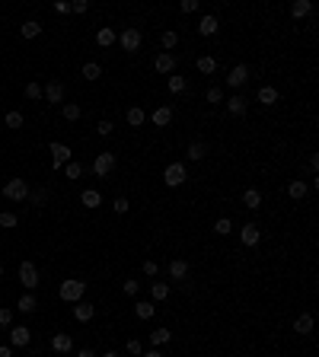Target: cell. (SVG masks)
<instances>
[{"label":"cell","mask_w":319,"mask_h":357,"mask_svg":"<svg viewBox=\"0 0 319 357\" xmlns=\"http://www.w3.org/2000/svg\"><path fill=\"white\" fill-rule=\"evenodd\" d=\"M214 67H217V61H214L211 55H201V58H198V70H201V73H214Z\"/></svg>","instance_id":"f1b7e54d"},{"label":"cell","mask_w":319,"mask_h":357,"mask_svg":"<svg viewBox=\"0 0 319 357\" xmlns=\"http://www.w3.org/2000/svg\"><path fill=\"white\" fill-rule=\"evenodd\" d=\"M71 10H73V13H86V10H90V3H86V0H73Z\"/></svg>","instance_id":"c3c4849f"},{"label":"cell","mask_w":319,"mask_h":357,"mask_svg":"<svg viewBox=\"0 0 319 357\" xmlns=\"http://www.w3.org/2000/svg\"><path fill=\"white\" fill-rule=\"evenodd\" d=\"M205 153H208L205 144H192V147H188V160H195V163H198V160H205Z\"/></svg>","instance_id":"1f68e13d"},{"label":"cell","mask_w":319,"mask_h":357,"mask_svg":"<svg viewBox=\"0 0 319 357\" xmlns=\"http://www.w3.org/2000/svg\"><path fill=\"white\" fill-rule=\"evenodd\" d=\"M287 195H290L294 201H303V198H307V182H303V179H294V182L287 185Z\"/></svg>","instance_id":"d6986e66"},{"label":"cell","mask_w":319,"mask_h":357,"mask_svg":"<svg viewBox=\"0 0 319 357\" xmlns=\"http://www.w3.org/2000/svg\"><path fill=\"white\" fill-rule=\"evenodd\" d=\"M310 13H313V3H310V0H294V3H290V16L303 19V16H310Z\"/></svg>","instance_id":"e0dca14e"},{"label":"cell","mask_w":319,"mask_h":357,"mask_svg":"<svg viewBox=\"0 0 319 357\" xmlns=\"http://www.w3.org/2000/svg\"><path fill=\"white\" fill-rule=\"evenodd\" d=\"M103 357H121V354H118V351H106Z\"/></svg>","instance_id":"6f0895ef"},{"label":"cell","mask_w":319,"mask_h":357,"mask_svg":"<svg viewBox=\"0 0 319 357\" xmlns=\"http://www.w3.org/2000/svg\"><path fill=\"white\" fill-rule=\"evenodd\" d=\"M205 99H208V102H220V99H223V90H220V86H211V90L205 93Z\"/></svg>","instance_id":"b9f144b4"},{"label":"cell","mask_w":319,"mask_h":357,"mask_svg":"<svg viewBox=\"0 0 319 357\" xmlns=\"http://www.w3.org/2000/svg\"><path fill=\"white\" fill-rule=\"evenodd\" d=\"M3 195H6L10 201H26L29 188H26V182H23V179H10V182L3 185Z\"/></svg>","instance_id":"277c9868"},{"label":"cell","mask_w":319,"mask_h":357,"mask_svg":"<svg viewBox=\"0 0 319 357\" xmlns=\"http://www.w3.org/2000/svg\"><path fill=\"white\" fill-rule=\"evenodd\" d=\"M19 284L23 287H38V271H35V265H32V261H23V265H19Z\"/></svg>","instance_id":"5b68a950"},{"label":"cell","mask_w":319,"mask_h":357,"mask_svg":"<svg viewBox=\"0 0 319 357\" xmlns=\"http://www.w3.org/2000/svg\"><path fill=\"white\" fill-rule=\"evenodd\" d=\"M77 357H96V354H93V351H90V348H83V351H80Z\"/></svg>","instance_id":"db71d44e"},{"label":"cell","mask_w":319,"mask_h":357,"mask_svg":"<svg viewBox=\"0 0 319 357\" xmlns=\"http://www.w3.org/2000/svg\"><path fill=\"white\" fill-rule=\"evenodd\" d=\"M185 77H176V73H173V77H169V93H185Z\"/></svg>","instance_id":"836d02e7"},{"label":"cell","mask_w":319,"mask_h":357,"mask_svg":"<svg viewBox=\"0 0 319 357\" xmlns=\"http://www.w3.org/2000/svg\"><path fill=\"white\" fill-rule=\"evenodd\" d=\"M176 45H179V35H176L173 29L163 32V48H176Z\"/></svg>","instance_id":"f35d334b"},{"label":"cell","mask_w":319,"mask_h":357,"mask_svg":"<svg viewBox=\"0 0 319 357\" xmlns=\"http://www.w3.org/2000/svg\"><path fill=\"white\" fill-rule=\"evenodd\" d=\"M144 274L153 278V274H157V261H144Z\"/></svg>","instance_id":"816d5d0a"},{"label":"cell","mask_w":319,"mask_h":357,"mask_svg":"<svg viewBox=\"0 0 319 357\" xmlns=\"http://www.w3.org/2000/svg\"><path fill=\"white\" fill-rule=\"evenodd\" d=\"M246 80H249V67L246 64H236L233 70H230V77H227V86H233V90H236V86H243Z\"/></svg>","instance_id":"30bf717a"},{"label":"cell","mask_w":319,"mask_h":357,"mask_svg":"<svg viewBox=\"0 0 319 357\" xmlns=\"http://www.w3.org/2000/svg\"><path fill=\"white\" fill-rule=\"evenodd\" d=\"M138 287H141L138 281H125V284H121V291H125L128 297H134V293H138Z\"/></svg>","instance_id":"bcb514c9"},{"label":"cell","mask_w":319,"mask_h":357,"mask_svg":"<svg viewBox=\"0 0 319 357\" xmlns=\"http://www.w3.org/2000/svg\"><path fill=\"white\" fill-rule=\"evenodd\" d=\"M198 10V0H182V13H195Z\"/></svg>","instance_id":"f907efd6"},{"label":"cell","mask_w":319,"mask_h":357,"mask_svg":"<svg viewBox=\"0 0 319 357\" xmlns=\"http://www.w3.org/2000/svg\"><path fill=\"white\" fill-rule=\"evenodd\" d=\"M227 109H230V115H243V112H246V99H243V96H230L227 99Z\"/></svg>","instance_id":"d4e9b609"},{"label":"cell","mask_w":319,"mask_h":357,"mask_svg":"<svg viewBox=\"0 0 319 357\" xmlns=\"http://www.w3.org/2000/svg\"><path fill=\"white\" fill-rule=\"evenodd\" d=\"M112 131H115V125H112V121H99V125H96V134H103V137H108Z\"/></svg>","instance_id":"f6af8a7d"},{"label":"cell","mask_w":319,"mask_h":357,"mask_svg":"<svg viewBox=\"0 0 319 357\" xmlns=\"http://www.w3.org/2000/svg\"><path fill=\"white\" fill-rule=\"evenodd\" d=\"M61 300H67V303H80L83 300V293H86V284L83 281H61Z\"/></svg>","instance_id":"6da1fadb"},{"label":"cell","mask_w":319,"mask_h":357,"mask_svg":"<svg viewBox=\"0 0 319 357\" xmlns=\"http://www.w3.org/2000/svg\"><path fill=\"white\" fill-rule=\"evenodd\" d=\"M51 348H54V354H67V351L73 348V338H71L67 332H58V335L51 338Z\"/></svg>","instance_id":"7c38bea8"},{"label":"cell","mask_w":319,"mask_h":357,"mask_svg":"<svg viewBox=\"0 0 319 357\" xmlns=\"http://www.w3.org/2000/svg\"><path fill=\"white\" fill-rule=\"evenodd\" d=\"M259 102L262 105H275L278 102V90H275V86H262V90H259Z\"/></svg>","instance_id":"cb8c5ba5"},{"label":"cell","mask_w":319,"mask_h":357,"mask_svg":"<svg viewBox=\"0 0 319 357\" xmlns=\"http://www.w3.org/2000/svg\"><path fill=\"white\" fill-rule=\"evenodd\" d=\"M243 204H246L249 211H255V207H262V195L255 192V188H246V195H243Z\"/></svg>","instance_id":"603a6c76"},{"label":"cell","mask_w":319,"mask_h":357,"mask_svg":"<svg viewBox=\"0 0 319 357\" xmlns=\"http://www.w3.org/2000/svg\"><path fill=\"white\" fill-rule=\"evenodd\" d=\"M230 230H233V224H230L227 217H220V220H217V224H214V233H220V236H227Z\"/></svg>","instance_id":"74e56055"},{"label":"cell","mask_w":319,"mask_h":357,"mask_svg":"<svg viewBox=\"0 0 319 357\" xmlns=\"http://www.w3.org/2000/svg\"><path fill=\"white\" fill-rule=\"evenodd\" d=\"M150 293H153V300H166V297H169V284H163V281H157V284L150 287Z\"/></svg>","instance_id":"4dcf8cb0"},{"label":"cell","mask_w":319,"mask_h":357,"mask_svg":"<svg viewBox=\"0 0 319 357\" xmlns=\"http://www.w3.org/2000/svg\"><path fill=\"white\" fill-rule=\"evenodd\" d=\"M118 42V35H115V29H108V26H103V29L96 32V45H103V48H108V45Z\"/></svg>","instance_id":"ac0fdd59"},{"label":"cell","mask_w":319,"mask_h":357,"mask_svg":"<svg viewBox=\"0 0 319 357\" xmlns=\"http://www.w3.org/2000/svg\"><path fill=\"white\" fill-rule=\"evenodd\" d=\"M259 236H262V233H259V227H255V224H246V227L240 230L243 246H249V249H252V246H259Z\"/></svg>","instance_id":"8fae6325"},{"label":"cell","mask_w":319,"mask_h":357,"mask_svg":"<svg viewBox=\"0 0 319 357\" xmlns=\"http://www.w3.org/2000/svg\"><path fill=\"white\" fill-rule=\"evenodd\" d=\"M163 182H166L169 188H179L182 182H185V166L182 163H169L166 169H163Z\"/></svg>","instance_id":"7a4b0ae2"},{"label":"cell","mask_w":319,"mask_h":357,"mask_svg":"<svg viewBox=\"0 0 319 357\" xmlns=\"http://www.w3.org/2000/svg\"><path fill=\"white\" fill-rule=\"evenodd\" d=\"M73 316H77L80 322H90L93 316H96V306H93V303H83V300H80L77 306H73Z\"/></svg>","instance_id":"5bb4252c"},{"label":"cell","mask_w":319,"mask_h":357,"mask_svg":"<svg viewBox=\"0 0 319 357\" xmlns=\"http://www.w3.org/2000/svg\"><path fill=\"white\" fill-rule=\"evenodd\" d=\"M134 313H138V319H150L157 313V306L153 303H134Z\"/></svg>","instance_id":"484cf974"},{"label":"cell","mask_w":319,"mask_h":357,"mask_svg":"<svg viewBox=\"0 0 319 357\" xmlns=\"http://www.w3.org/2000/svg\"><path fill=\"white\" fill-rule=\"evenodd\" d=\"M294 332H300V335H310V332H313V316H310V313L297 316V322H294Z\"/></svg>","instance_id":"ffe728a7"},{"label":"cell","mask_w":319,"mask_h":357,"mask_svg":"<svg viewBox=\"0 0 319 357\" xmlns=\"http://www.w3.org/2000/svg\"><path fill=\"white\" fill-rule=\"evenodd\" d=\"M61 112H64V118H67V121H77V118H80V105H77V102H67Z\"/></svg>","instance_id":"d590c367"},{"label":"cell","mask_w":319,"mask_h":357,"mask_svg":"<svg viewBox=\"0 0 319 357\" xmlns=\"http://www.w3.org/2000/svg\"><path fill=\"white\" fill-rule=\"evenodd\" d=\"M80 201H83V207H99L103 204V195H99L96 188H86V192L80 195Z\"/></svg>","instance_id":"44dd1931"},{"label":"cell","mask_w":319,"mask_h":357,"mask_svg":"<svg viewBox=\"0 0 319 357\" xmlns=\"http://www.w3.org/2000/svg\"><path fill=\"white\" fill-rule=\"evenodd\" d=\"M150 121H153L157 128H166L169 121H173V109H169V105H160V109L150 115Z\"/></svg>","instance_id":"2e32d148"},{"label":"cell","mask_w":319,"mask_h":357,"mask_svg":"<svg viewBox=\"0 0 319 357\" xmlns=\"http://www.w3.org/2000/svg\"><path fill=\"white\" fill-rule=\"evenodd\" d=\"M144 121H147L144 109H128V125H131V128H141Z\"/></svg>","instance_id":"83f0119b"},{"label":"cell","mask_w":319,"mask_h":357,"mask_svg":"<svg viewBox=\"0 0 319 357\" xmlns=\"http://www.w3.org/2000/svg\"><path fill=\"white\" fill-rule=\"evenodd\" d=\"M83 77H86V80H99V77H103V67L90 61V64H83Z\"/></svg>","instance_id":"f546056e"},{"label":"cell","mask_w":319,"mask_h":357,"mask_svg":"<svg viewBox=\"0 0 319 357\" xmlns=\"http://www.w3.org/2000/svg\"><path fill=\"white\" fill-rule=\"evenodd\" d=\"M112 169H115V153H99V157L93 160V172H96V176H108Z\"/></svg>","instance_id":"8992f818"},{"label":"cell","mask_w":319,"mask_h":357,"mask_svg":"<svg viewBox=\"0 0 319 357\" xmlns=\"http://www.w3.org/2000/svg\"><path fill=\"white\" fill-rule=\"evenodd\" d=\"M42 96L48 99V105H58V102H64V83L61 80H51L48 86L42 90Z\"/></svg>","instance_id":"52a82bcc"},{"label":"cell","mask_w":319,"mask_h":357,"mask_svg":"<svg viewBox=\"0 0 319 357\" xmlns=\"http://www.w3.org/2000/svg\"><path fill=\"white\" fill-rule=\"evenodd\" d=\"M29 338H32V332H29L26 325L10 328V345H13V348H26V345H29Z\"/></svg>","instance_id":"9c48e42d"},{"label":"cell","mask_w":319,"mask_h":357,"mask_svg":"<svg viewBox=\"0 0 319 357\" xmlns=\"http://www.w3.org/2000/svg\"><path fill=\"white\" fill-rule=\"evenodd\" d=\"M0 274H3V268H0Z\"/></svg>","instance_id":"680465c9"},{"label":"cell","mask_w":319,"mask_h":357,"mask_svg":"<svg viewBox=\"0 0 319 357\" xmlns=\"http://www.w3.org/2000/svg\"><path fill=\"white\" fill-rule=\"evenodd\" d=\"M64 172H67V179H80L83 166H80V163H73V160H71V163H64Z\"/></svg>","instance_id":"8d00e7d4"},{"label":"cell","mask_w":319,"mask_h":357,"mask_svg":"<svg viewBox=\"0 0 319 357\" xmlns=\"http://www.w3.org/2000/svg\"><path fill=\"white\" fill-rule=\"evenodd\" d=\"M19 35H23V38H38V35H42V23H35V19H29V23H23V29H19Z\"/></svg>","instance_id":"7402d4cb"},{"label":"cell","mask_w":319,"mask_h":357,"mask_svg":"<svg viewBox=\"0 0 319 357\" xmlns=\"http://www.w3.org/2000/svg\"><path fill=\"white\" fill-rule=\"evenodd\" d=\"M48 153H51V169H61L64 163H71V147L67 144H58V140H54L48 147Z\"/></svg>","instance_id":"3957f363"},{"label":"cell","mask_w":319,"mask_h":357,"mask_svg":"<svg viewBox=\"0 0 319 357\" xmlns=\"http://www.w3.org/2000/svg\"><path fill=\"white\" fill-rule=\"evenodd\" d=\"M153 67H157L160 73H173V67H176V55H173V51H163V55H157Z\"/></svg>","instance_id":"4fadbf2b"},{"label":"cell","mask_w":319,"mask_h":357,"mask_svg":"<svg viewBox=\"0 0 319 357\" xmlns=\"http://www.w3.org/2000/svg\"><path fill=\"white\" fill-rule=\"evenodd\" d=\"M0 357H13V351L10 348H0Z\"/></svg>","instance_id":"9f6ffc18"},{"label":"cell","mask_w":319,"mask_h":357,"mask_svg":"<svg viewBox=\"0 0 319 357\" xmlns=\"http://www.w3.org/2000/svg\"><path fill=\"white\" fill-rule=\"evenodd\" d=\"M19 313H32V309H35V297H32V293H26V297H19Z\"/></svg>","instance_id":"d6a6232c"},{"label":"cell","mask_w":319,"mask_h":357,"mask_svg":"<svg viewBox=\"0 0 319 357\" xmlns=\"http://www.w3.org/2000/svg\"><path fill=\"white\" fill-rule=\"evenodd\" d=\"M141 357H163V354H160V351H144Z\"/></svg>","instance_id":"11a10c76"},{"label":"cell","mask_w":319,"mask_h":357,"mask_svg":"<svg viewBox=\"0 0 319 357\" xmlns=\"http://www.w3.org/2000/svg\"><path fill=\"white\" fill-rule=\"evenodd\" d=\"M0 227H6V230H10V227H16V217H13L10 211H0Z\"/></svg>","instance_id":"7bdbcfd3"},{"label":"cell","mask_w":319,"mask_h":357,"mask_svg":"<svg viewBox=\"0 0 319 357\" xmlns=\"http://www.w3.org/2000/svg\"><path fill=\"white\" fill-rule=\"evenodd\" d=\"M26 99H32V102H35V99H42V86H38V83H29V86H26Z\"/></svg>","instance_id":"ab89813d"},{"label":"cell","mask_w":319,"mask_h":357,"mask_svg":"<svg viewBox=\"0 0 319 357\" xmlns=\"http://www.w3.org/2000/svg\"><path fill=\"white\" fill-rule=\"evenodd\" d=\"M169 338H173V332H169V328H157V332L150 335V341H153V345H166Z\"/></svg>","instance_id":"e575fe53"},{"label":"cell","mask_w":319,"mask_h":357,"mask_svg":"<svg viewBox=\"0 0 319 357\" xmlns=\"http://www.w3.org/2000/svg\"><path fill=\"white\" fill-rule=\"evenodd\" d=\"M10 322H13V309H6V306H3V309H0V325L6 328Z\"/></svg>","instance_id":"7dc6e473"},{"label":"cell","mask_w":319,"mask_h":357,"mask_svg":"<svg viewBox=\"0 0 319 357\" xmlns=\"http://www.w3.org/2000/svg\"><path fill=\"white\" fill-rule=\"evenodd\" d=\"M54 10H58V13H71V3H64V0H58V3H54Z\"/></svg>","instance_id":"f5cc1de1"},{"label":"cell","mask_w":319,"mask_h":357,"mask_svg":"<svg viewBox=\"0 0 319 357\" xmlns=\"http://www.w3.org/2000/svg\"><path fill=\"white\" fill-rule=\"evenodd\" d=\"M185 274H188V261L185 259H173V261H169V278L182 281Z\"/></svg>","instance_id":"9a60e30c"},{"label":"cell","mask_w":319,"mask_h":357,"mask_svg":"<svg viewBox=\"0 0 319 357\" xmlns=\"http://www.w3.org/2000/svg\"><path fill=\"white\" fill-rule=\"evenodd\" d=\"M6 128H23V115L19 112H6Z\"/></svg>","instance_id":"60d3db41"},{"label":"cell","mask_w":319,"mask_h":357,"mask_svg":"<svg viewBox=\"0 0 319 357\" xmlns=\"http://www.w3.org/2000/svg\"><path fill=\"white\" fill-rule=\"evenodd\" d=\"M121 48H125V51H138L141 48V29H134V26H131V29L121 32Z\"/></svg>","instance_id":"ba28073f"},{"label":"cell","mask_w":319,"mask_h":357,"mask_svg":"<svg viewBox=\"0 0 319 357\" xmlns=\"http://www.w3.org/2000/svg\"><path fill=\"white\" fill-rule=\"evenodd\" d=\"M198 32H201V35H214V32H217V19L214 16H205L198 23Z\"/></svg>","instance_id":"4316f807"},{"label":"cell","mask_w":319,"mask_h":357,"mask_svg":"<svg viewBox=\"0 0 319 357\" xmlns=\"http://www.w3.org/2000/svg\"><path fill=\"white\" fill-rule=\"evenodd\" d=\"M128 354H134V357H141V354H144V345H141V341H138V338H131V341H128Z\"/></svg>","instance_id":"ee69618b"},{"label":"cell","mask_w":319,"mask_h":357,"mask_svg":"<svg viewBox=\"0 0 319 357\" xmlns=\"http://www.w3.org/2000/svg\"><path fill=\"white\" fill-rule=\"evenodd\" d=\"M112 207H115V214H125V211H128L131 204H128L125 198H115V204H112Z\"/></svg>","instance_id":"681fc988"}]
</instances>
